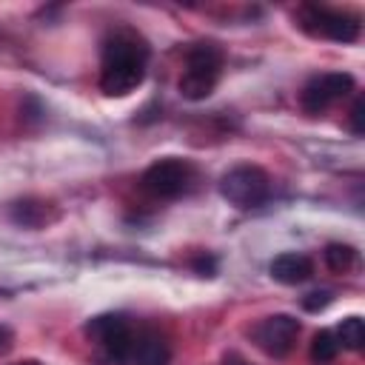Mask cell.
Returning <instances> with one entry per match:
<instances>
[{"instance_id":"6da1fadb","label":"cell","mask_w":365,"mask_h":365,"mask_svg":"<svg viewBox=\"0 0 365 365\" xmlns=\"http://www.w3.org/2000/svg\"><path fill=\"white\" fill-rule=\"evenodd\" d=\"M148 43L134 29H114L103 40L100 54V88L108 97H125L145 80Z\"/></svg>"},{"instance_id":"3957f363","label":"cell","mask_w":365,"mask_h":365,"mask_svg":"<svg viewBox=\"0 0 365 365\" xmlns=\"http://www.w3.org/2000/svg\"><path fill=\"white\" fill-rule=\"evenodd\" d=\"M271 191H274V182H271L268 171L259 165H251V163L234 165L220 177V194L234 208H242V211L265 205L271 200Z\"/></svg>"},{"instance_id":"277c9868","label":"cell","mask_w":365,"mask_h":365,"mask_svg":"<svg viewBox=\"0 0 365 365\" xmlns=\"http://www.w3.org/2000/svg\"><path fill=\"white\" fill-rule=\"evenodd\" d=\"M197 182V168L182 157H163L151 163L143 177L140 188L154 200H177L185 197Z\"/></svg>"},{"instance_id":"2e32d148","label":"cell","mask_w":365,"mask_h":365,"mask_svg":"<svg viewBox=\"0 0 365 365\" xmlns=\"http://www.w3.org/2000/svg\"><path fill=\"white\" fill-rule=\"evenodd\" d=\"M362 111H365V103H362V97H356L354 100V108H351V131L354 134H362L365 131V123H362L365 114Z\"/></svg>"},{"instance_id":"ac0fdd59","label":"cell","mask_w":365,"mask_h":365,"mask_svg":"<svg viewBox=\"0 0 365 365\" xmlns=\"http://www.w3.org/2000/svg\"><path fill=\"white\" fill-rule=\"evenodd\" d=\"M222 365H251V362H248V359H242L240 354H234V351H231V354H225V356H222Z\"/></svg>"},{"instance_id":"9c48e42d","label":"cell","mask_w":365,"mask_h":365,"mask_svg":"<svg viewBox=\"0 0 365 365\" xmlns=\"http://www.w3.org/2000/svg\"><path fill=\"white\" fill-rule=\"evenodd\" d=\"M120 365H171V345L154 328H134Z\"/></svg>"},{"instance_id":"ba28073f","label":"cell","mask_w":365,"mask_h":365,"mask_svg":"<svg viewBox=\"0 0 365 365\" xmlns=\"http://www.w3.org/2000/svg\"><path fill=\"white\" fill-rule=\"evenodd\" d=\"M354 91V77L348 71H322L314 74L302 91H299V106L308 114H322L325 108H331L334 103L345 100Z\"/></svg>"},{"instance_id":"8992f818","label":"cell","mask_w":365,"mask_h":365,"mask_svg":"<svg viewBox=\"0 0 365 365\" xmlns=\"http://www.w3.org/2000/svg\"><path fill=\"white\" fill-rule=\"evenodd\" d=\"M131 331H134V325L123 314H100V317H91L86 322V328H83V334L97 345V351L103 354V359L111 362V365H120V356L125 351V342H128Z\"/></svg>"},{"instance_id":"ffe728a7","label":"cell","mask_w":365,"mask_h":365,"mask_svg":"<svg viewBox=\"0 0 365 365\" xmlns=\"http://www.w3.org/2000/svg\"><path fill=\"white\" fill-rule=\"evenodd\" d=\"M11 365H43L40 359H20V362H11Z\"/></svg>"},{"instance_id":"30bf717a","label":"cell","mask_w":365,"mask_h":365,"mask_svg":"<svg viewBox=\"0 0 365 365\" xmlns=\"http://www.w3.org/2000/svg\"><path fill=\"white\" fill-rule=\"evenodd\" d=\"M268 274L282 282V285H299L305 279L314 277V262L311 257L305 254H297V251H285V254H277L268 265Z\"/></svg>"},{"instance_id":"7a4b0ae2","label":"cell","mask_w":365,"mask_h":365,"mask_svg":"<svg viewBox=\"0 0 365 365\" xmlns=\"http://www.w3.org/2000/svg\"><path fill=\"white\" fill-rule=\"evenodd\" d=\"M222 63H225V54L222 48L214 43V40H202V43H194L188 51H185V68L180 74V94L185 100H205L217 83H220V74H222Z\"/></svg>"},{"instance_id":"e0dca14e","label":"cell","mask_w":365,"mask_h":365,"mask_svg":"<svg viewBox=\"0 0 365 365\" xmlns=\"http://www.w3.org/2000/svg\"><path fill=\"white\" fill-rule=\"evenodd\" d=\"M194 268H197L202 277H211V274H214V259H211V257H200V259L194 262Z\"/></svg>"},{"instance_id":"5b68a950","label":"cell","mask_w":365,"mask_h":365,"mask_svg":"<svg viewBox=\"0 0 365 365\" xmlns=\"http://www.w3.org/2000/svg\"><path fill=\"white\" fill-rule=\"evenodd\" d=\"M299 29L314 34V37H325L334 43H354L359 37V17L339 11V9H325V6H302L297 11Z\"/></svg>"},{"instance_id":"7c38bea8","label":"cell","mask_w":365,"mask_h":365,"mask_svg":"<svg viewBox=\"0 0 365 365\" xmlns=\"http://www.w3.org/2000/svg\"><path fill=\"white\" fill-rule=\"evenodd\" d=\"M339 342H336V334L334 331H328V328H322V331H317L314 334V339H311V362L314 365H328V362H334L336 356H339Z\"/></svg>"},{"instance_id":"52a82bcc","label":"cell","mask_w":365,"mask_h":365,"mask_svg":"<svg viewBox=\"0 0 365 365\" xmlns=\"http://www.w3.org/2000/svg\"><path fill=\"white\" fill-rule=\"evenodd\" d=\"M299 319L291 314H271L265 319H259L251 328V339L257 342V348L274 359H282L294 351L297 339H299Z\"/></svg>"},{"instance_id":"d6986e66","label":"cell","mask_w":365,"mask_h":365,"mask_svg":"<svg viewBox=\"0 0 365 365\" xmlns=\"http://www.w3.org/2000/svg\"><path fill=\"white\" fill-rule=\"evenodd\" d=\"M9 339H11V334H9V328H3V325H0V348H3V345H6Z\"/></svg>"},{"instance_id":"9a60e30c","label":"cell","mask_w":365,"mask_h":365,"mask_svg":"<svg viewBox=\"0 0 365 365\" xmlns=\"http://www.w3.org/2000/svg\"><path fill=\"white\" fill-rule=\"evenodd\" d=\"M331 302V291H311L302 297V308L305 311H322Z\"/></svg>"},{"instance_id":"5bb4252c","label":"cell","mask_w":365,"mask_h":365,"mask_svg":"<svg viewBox=\"0 0 365 365\" xmlns=\"http://www.w3.org/2000/svg\"><path fill=\"white\" fill-rule=\"evenodd\" d=\"M336 342L339 348H348V351H359L365 345V322L359 317H345L339 325H336Z\"/></svg>"},{"instance_id":"4fadbf2b","label":"cell","mask_w":365,"mask_h":365,"mask_svg":"<svg viewBox=\"0 0 365 365\" xmlns=\"http://www.w3.org/2000/svg\"><path fill=\"white\" fill-rule=\"evenodd\" d=\"M322 257H325V265H328L334 274H348V271L356 265V248H354V245H345V242H331V245H325Z\"/></svg>"},{"instance_id":"8fae6325","label":"cell","mask_w":365,"mask_h":365,"mask_svg":"<svg viewBox=\"0 0 365 365\" xmlns=\"http://www.w3.org/2000/svg\"><path fill=\"white\" fill-rule=\"evenodd\" d=\"M11 220L23 228H46L48 222L57 220V208L54 202L48 200H37V197H26V200H17L11 202Z\"/></svg>"}]
</instances>
